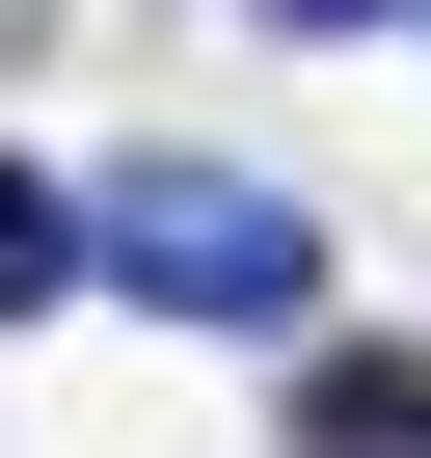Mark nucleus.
I'll list each match as a JSON object with an SVG mask.
<instances>
[{
    "label": "nucleus",
    "mask_w": 431,
    "mask_h": 458,
    "mask_svg": "<svg viewBox=\"0 0 431 458\" xmlns=\"http://www.w3.org/2000/svg\"><path fill=\"white\" fill-rule=\"evenodd\" d=\"M81 243H108V297H162V324H216V351H297V324H324V216L243 189V162H108Z\"/></svg>",
    "instance_id": "nucleus-1"
},
{
    "label": "nucleus",
    "mask_w": 431,
    "mask_h": 458,
    "mask_svg": "<svg viewBox=\"0 0 431 458\" xmlns=\"http://www.w3.org/2000/svg\"><path fill=\"white\" fill-rule=\"evenodd\" d=\"M297 458H431V351H297Z\"/></svg>",
    "instance_id": "nucleus-2"
},
{
    "label": "nucleus",
    "mask_w": 431,
    "mask_h": 458,
    "mask_svg": "<svg viewBox=\"0 0 431 458\" xmlns=\"http://www.w3.org/2000/svg\"><path fill=\"white\" fill-rule=\"evenodd\" d=\"M81 270H108V243H81V189H55V162H0V324H55Z\"/></svg>",
    "instance_id": "nucleus-3"
},
{
    "label": "nucleus",
    "mask_w": 431,
    "mask_h": 458,
    "mask_svg": "<svg viewBox=\"0 0 431 458\" xmlns=\"http://www.w3.org/2000/svg\"><path fill=\"white\" fill-rule=\"evenodd\" d=\"M270 28H404V0H270Z\"/></svg>",
    "instance_id": "nucleus-4"
},
{
    "label": "nucleus",
    "mask_w": 431,
    "mask_h": 458,
    "mask_svg": "<svg viewBox=\"0 0 431 458\" xmlns=\"http://www.w3.org/2000/svg\"><path fill=\"white\" fill-rule=\"evenodd\" d=\"M404 28H431V0H404Z\"/></svg>",
    "instance_id": "nucleus-5"
}]
</instances>
